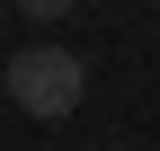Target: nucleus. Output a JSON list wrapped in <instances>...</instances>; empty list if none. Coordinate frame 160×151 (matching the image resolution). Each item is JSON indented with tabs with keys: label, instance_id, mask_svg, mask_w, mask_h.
Segmentation results:
<instances>
[{
	"label": "nucleus",
	"instance_id": "obj_1",
	"mask_svg": "<svg viewBox=\"0 0 160 151\" xmlns=\"http://www.w3.org/2000/svg\"><path fill=\"white\" fill-rule=\"evenodd\" d=\"M0 89H9L36 124H62L71 107H80V89H89V62H80V53H62V45H18L9 71H0Z\"/></svg>",
	"mask_w": 160,
	"mask_h": 151
},
{
	"label": "nucleus",
	"instance_id": "obj_2",
	"mask_svg": "<svg viewBox=\"0 0 160 151\" xmlns=\"http://www.w3.org/2000/svg\"><path fill=\"white\" fill-rule=\"evenodd\" d=\"M18 18H71V0H18Z\"/></svg>",
	"mask_w": 160,
	"mask_h": 151
}]
</instances>
